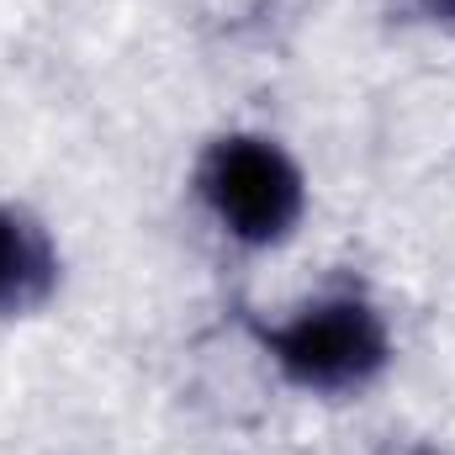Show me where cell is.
Here are the masks:
<instances>
[{"label": "cell", "instance_id": "cell-1", "mask_svg": "<svg viewBox=\"0 0 455 455\" xmlns=\"http://www.w3.org/2000/svg\"><path fill=\"white\" fill-rule=\"evenodd\" d=\"M254 339L291 387L318 397L360 392L392 365V329L381 307L355 291L318 297L281 323H254Z\"/></svg>", "mask_w": 455, "mask_h": 455}, {"label": "cell", "instance_id": "cell-2", "mask_svg": "<svg viewBox=\"0 0 455 455\" xmlns=\"http://www.w3.org/2000/svg\"><path fill=\"white\" fill-rule=\"evenodd\" d=\"M196 196L233 243H286L307 212V180L297 159L265 132H223L196 164Z\"/></svg>", "mask_w": 455, "mask_h": 455}, {"label": "cell", "instance_id": "cell-3", "mask_svg": "<svg viewBox=\"0 0 455 455\" xmlns=\"http://www.w3.org/2000/svg\"><path fill=\"white\" fill-rule=\"evenodd\" d=\"M59 291V249L27 207L0 202V318H27Z\"/></svg>", "mask_w": 455, "mask_h": 455}, {"label": "cell", "instance_id": "cell-4", "mask_svg": "<svg viewBox=\"0 0 455 455\" xmlns=\"http://www.w3.org/2000/svg\"><path fill=\"white\" fill-rule=\"evenodd\" d=\"M403 21L435 27V32H455V0H397Z\"/></svg>", "mask_w": 455, "mask_h": 455}]
</instances>
